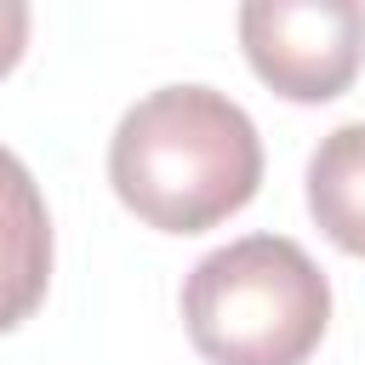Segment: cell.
<instances>
[{"label":"cell","instance_id":"1","mask_svg":"<svg viewBox=\"0 0 365 365\" xmlns=\"http://www.w3.org/2000/svg\"><path fill=\"white\" fill-rule=\"evenodd\" d=\"M120 205L160 234H205L262 188V137L217 86H160L137 97L108 137Z\"/></svg>","mask_w":365,"mask_h":365},{"label":"cell","instance_id":"2","mask_svg":"<svg viewBox=\"0 0 365 365\" xmlns=\"http://www.w3.org/2000/svg\"><path fill=\"white\" fill-rule=\"evenodd\" d=\"M182 325L205 365H308L331 325V279L297 240L245 234L188 268Z\"/></svg>","mask_w":365,"mask_h":365},{"label":"cell","instance_id":"3","mask_svg":"<svg viewBox=\"0 0 365 365\" xmlns=\"http://www.w3.org/2000/svg\"><path fill=\"white\" fill-rule=\"evenodd\" d=\"M251 74L285 103H331L365 68L359 0H251L240 6Z\"/></svg>","mask_w":365,"mask_h":365},{"label":"cell","instance_id":"4","mask_svg":"<svg viewBox=\"0 0 365 365\" xmlns=\"http://www.w3.org/2000/svg\"><path fill=\"white\" fill-rule=\"evenodd\" d=\"M51 211L29 165L0 143V336L17 331L51 285Z\"/></svg>","mask_w":365,"mask_h":365},{"label":"cell","instance_id":"5","mask_svg":"<svg viewBox=\"0 0 365 365\" xmlns=\"http://www.w3.org/2000/svg\"><path fill=\"white\" fill-rule=\"evenodd\" d=\"M308 217L336 251L365 257V120L325 131L308 154Z\"/></svg>","mask_w":365,"mask_h":365},{"label":"cell","instance_id":"6","mask_svg":"<svg viewBox=\"0 0 365 365\" xmlns=\"http://www.w3.org/2000/svg\"><path fill=\"white\" fill-rule=\"evenodd\" d=\"M23 51H29V6L0 0V80L23 63Z\"/></svg>","mask_w":365,"mask_h":365}]
</instances>
